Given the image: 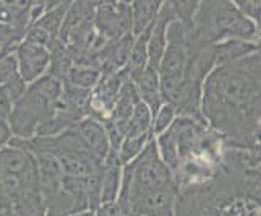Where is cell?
I'll list each match as a JSON object with an SVG mask.
<instances>
[{
    "instance_id": "1",
    "label": "cell",
    "mask_w": 261,
    "mask_h": 216,
    "mask_svg": "<svg viewBox=\"0 0 261 216\" xmlns=\"http://www.w3.org/2000/svg\"><path fill=\"white\" fill-rule=\"evenodd\" d=\"M200 111L224 147L259 148V51L210 71Z\"/></svg>"
},
{
    "instance_id": "2",
    "label": "cell",
    "mask_w": 261,
    "mask_h": 216,
    "mask_svg": "<svg viewBox=\"0 0 261 216\" xmlns=\"http://www.w3.org/2000/svg\"><path fill=\"white\" fill-rule=\"evenodd\" d=\"M219 137L206 130L204 124L190 117H178L158 140L166 166L180 190L206 181L221 164Z\"/></svg>"
},
{
    "instance_id": "3",
    "label": "cell",
    "mask_w": 261,
    "mask_h": 216,
    "mask_svg": "<svg viewBox=\"0 0 261 216\" xmlns=\"http://www.w3.org/2000/svg\"><path fill=\"white\" fill-rule=\"evenodd\" d=\"M0 210L16 216H46L38 164L24 148H0Z\"/></svg>"
},
{
    "instance_id": "4",
    "label": "cell",
    "mask_w": 261,
    "mask_h": 216,
    "mask_svg": "<svg viewBox=\"0 0 261 216\" xmlns=\"http://www.w3.org/2000/svg\"><path fill=\"white\" fill-rule=\"evenodd\" d=\"M192 38L201 46H216L224 39H256L255 23L245 18L230 2H198Z\"/></svg>"
},
{
    "instance_id": "5",
    "label": "cell",
    "mask_w": 261,
    "mask_h": 216,
    "mask_svg": "<svg viewBox=\"0 0 261 216\" xmlns=\"http://www.w3.org/2000/svg\"><path fill=\"white\" fill-rule=\"evenodd\" d=\"M60 94L62 82L57 78L46 75L34 82L12 106L10 130L20 140L33 138L39 125L54 114Z\"/></svg>"
},
{
    "instance_id": "6",
    "label": "cell",
    "mask_w": 261,
    "mask_h": 216,
    "mask_svg": "<svg viewBox=\"0 0 261 216\" xmlns=\"http://www.w3.org/2000/svg\"><path fill=\"white\" fill-rule=\"evenodd\" d=\"M94 31L106 41H117L132 33V8L125 2H96Z\"/></svg>"
},
{
    "instance_id": "7",
    "label": "cell",
    "mask_w": 261,
    "mask_h": 216,
    "mask_svg": "<svg viewBox=\"0 0 261 216\" xmlns=\"http://www.w3.org/2000/svg\"><path fill=\"white\" fill-rule=\"evenodd\" d=\"M70 130L76 135V138L82 141V145L91 153V155L97 159L104 161L106 156L109 155L111 143L104 125L93 119V117H85L80 122H76Z\"/></svg>"
},
{
    "instance_id": "8",
    "label": "cell",
    "mask_w": 261,
    "mask_h": 216,
    "mask_svg": "<svg viewBox=\"0 0 261 216\" xmlns=\"http://www.w3.org/2000/svg\"><path fill=\"white\" fill-rule=\"evenodd\" d=\"M16 65L24 83L34 82L49 67V51L30 41H23L16 47Z\"/></svg>"
},
{
    "instance_id": "9",
    "label": "cell",
    "mask_w": 261,
    "mask_h": 216,
    "mask_svg": "<svg viewBox=\"0 0 261 216\" xmlns=\"http://www.w3.org/2000/svg\"><path fill=\"white\" fill-rule=\"evenodd\" d=\"M256 44H250L245 41H239V39H232V41H224L213 46L214 52V67H221L226 64H232V62L240 60L250 54L258 52Z\"/></svg>"
},
{
    "instance_id": "10",
    "label": "cell",
    "mask_w": 261,
    "mask_h": 216,
    "mask_svg": "<svg viewBox=\"0 0 261 216\" xmlns=\"http://www.w3.org/2000/svg\"><path fill=\"white\" fill-rule=\"evenodd\" d=\"M0 86L10 94L13 103L24 93L26 83L23 82L20 71H18L16 59L12 54L0 57Z\"/></svg>"
},
{
    "instance_id": "11",
    "label": "cell",
    "mask_w": 261,
    "mask_h": 216,
    "mask_svg": "<svg viewBox=\"0 0 261 216\" xmlns=\"http://www.w3.org/2000/svg\"><path fill=\"white\" fill-rule=\"evenodd\" d=\"M49 75L57 78L59 82H67V77H68V71L73 67V60H71V54L67 49V46H64L59 38L56 41H52L49 46Z\"/></svg>"
},
{
    "instance_id": "12",
    "label": "cell",
    "mask_w": 261,
    "mask_h": 216,
    "mask_svg": "<svg viewBox=\"0 0 261 216\" xmlns=\"http://www.w3.org/2000/svg\"><path fill=\"white\" fill-rule=\"evenodd\" d=\"M163 5V2H133L132 8V34L140 36L145 31L148 26L154 23L156 16L159 13V8Z\"/></svg>"
},
{
    "instance_id": "13",
    "label": "cell",
    "mask_w": 261,
    "mask_h": 216,
    "mask_svg": "<svg viewBox=\"0 0 261 216\" xmlns=\"http://www.w3.org/2000/svg\"><path fill=\"white\" fill-rule=\"evenodd\" d=\"M71 2H59L56 7L49 8L46 12V15H42L38 21H34L33 25L38 26V28L47 31L54 39L59 38V31H60V26L64 23V18H65V13L68 10Z\"/></svg>"
},
{
    "instance_id": "14",
    "label": "cell",
    "mask_w": 261,
    "mask_h": 216,
    "mask_svg": "<svg viewBox=\"0 0 261 216\" xmlns=\"http://www.w3.org/2000/svg\"><path fill=\"white\" fill-rule=\"evenodd\" d=\"M149 124H151V112L149 107L140 101L135 106V111L130 117V121L125 125V132H123V138L127 137H137V135L143 133H149Z\"/></svg>"
},
{
    "instance_id": "15",
    "label": "cell",
    "mask_w": 261,
    "mask_h": 216,
    "mask_svg": "<svg viewBox=\"0 0 261 216\" xmlns=\"http://www.w3.org/2000/svg\"><path fill=\"white\" fill-rule=\"evenodd\" d=\"M120 182V164H104L102 169V187L101 203H114Z\"/></svg>"
},
{
    "instance_id": "16",
    "label": "cell",
    "mask_w": 261,
    "mask_h": 216,
    "mask_svg": "<svg viewBox=\"0 0 261 216\" xmlns=\"http://www.w3.org/2000/svg\"><path fill=\"white\" fill-rule=\"evenodd\" d=\"M99 78H101V71L91 68V67H71L68 71L67 82L76 88L91 89L94 85H97Z\"/></svg>"
},
{
    "instance_id": "17",
    "label": "cell",
    "mask_w": 261,
    "mask_h": 216,
    "mask_svg": "<svg viewBox=\"0 0 261 216\" xmlns=\"http://www.w3.org/2000/svg\"><path fill=\"white\" fill-rule=\"evenodd\" d=\"M151 138V132L149 133H143L137 135V137H127L123 138L122 145L119 148V161L120 164H128L130 161L143 151L148 140Z\"/></svg>"
},
{
    "instance_id": "18",
    "label": "cell",
    "mask_w": 261,
    "mask_h": 216,
    "mask_svg": "<svg viewBox=\"0 0 261 216\" xmlns=\"http://www.w3.org/2000/svg\"><path fill=\"white\" fill-rule=\"evenodd\" d=\"M175 109L170 104H163L154 117V125H152V133H163L174 121Z\"/></svg>"
},
{
    "instance_id": "19",
    "label": "cell",
    "mask_w": 261,
    "mask_h": 216,
    "mask_svg": "<svg viewBox=\"0 0 261 216\" xmlns=\"http://www.w3.org/2000/svg\"><path fill=\"white\" fill-rule=\"evenodd\" d=\"M239 12L244 15L245 18H253L255 21H258L259 25V2H256V0H247V2H242V0H239V2H236Z\"/></svg>"
},
{
    "instance_id": "20",
    "label": "cell",
    "mask_w": 261,
    "mask_h": 216,
    "mask_svg": "<svg viewBox=\"0 0 261 216\" xmlns=\"http://www.w3.org/2000/svg\"><path fill=\"white\" fill-rule=\"evenodd\" d=\"M12 106H13V101L10 94H8L5 89L0 86V119H7L8 115H10V111H12Z\"/></svg>"
},
{
    "instance_id": "21",
    "label": "cell",
    "mask_w": 261,
    "mask_h": 216,
    "mask_svg": "<svg viewBox=\"0 0 261 216\" xmlns=\"http://www.w3.org/2000/svg\"><path fill=\"white\" fill-rule=\"evenodd\" d=\"M10 140H12L10 125H8L4 119H0V148H2L4 145H7Z\"/></svg>"
},
{
    "instance_id": "22",
    "label": "cell",
    "mask_w": 261,
    "mask_h": 216,
    "mask_svg": "<svg viewBox=\"0 0 261 216\" xmlns=\"http://www.w3.org/2000/svg\"><path fill=\"white\" fill-rule=\"evenodd\" d=\"M0 23H7V10L4 2H0Z\"/></svg>"
},
{
    "instance_id": "23",
    "label": "cell",
    "mask_w": 261,
    "mask_h": 216,
    "mask_svg": "<svg viewBox=\"0 0 261 216\" xmlns=\"http://www.w3.org/2000/svg\"><path fill=\"white\" fill-rule=\"evenodd\" d=\"M0 216H16L13 211H7V210H0Z\"/></svg>"
},
{
    "instance_id": "24",
    "label": "cell",
    "mask_w": 261,
    "mask_h": 216,
    "mask_svg": "<svg viewBox=\"0 0 261 216\" xmlns=\"http://www.w3.org/2000/svg\"><path fill=\"white\" fill-rule=\"evenodd\" d=\"M71 216H94V211H85V213H78V214H71Z\"/></svg>"
}]
</instances>
